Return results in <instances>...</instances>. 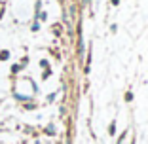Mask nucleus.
<instances>
[{
	"mask_svg": "<svg viewBox=\"0 0 148 144\" xmlns=\"http://www.w3.org/2000/svg\"><path fill=\"white\" fill-rule=\"evenodd\" d=\"M8 57H10V51H0V59H2V61H6Z\"/></svg>",
	"mask_w": 148,
	"mask_h": 144,
	"instance_id": "1",
	"label": "nucleus"
}]
</instances>
